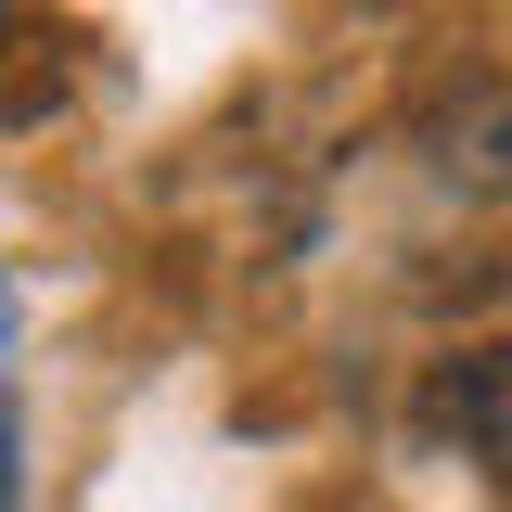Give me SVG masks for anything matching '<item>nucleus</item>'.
I'll use <instances>...</instances> for the list:
<instances>
[{
  "label": "nucleus",
  "mask_w": 512,
  "mask_h": 512,
  "mask_svg": "<svg viewBox=\"0 0 512 512\" xmlns=\"http://www.w3.org/2000/svg\"><path fill=\"white\" fill-rule=\"evenodd\" d=\"M64 90H77V77H64V52H52V39H26V64H0V128L64 116Z\"/></svg>",
  "instance_id": "7ed1b4c3"
},
{
  "label": "nucleus",
  "mask_w": 512,
  "mask_h": 512,
  "mask_svg": "<svg viewBox=\"0 0 512 512\" xmlns=\"http://www.w3.org/2000/svg\"><path fill=\"white\" fill-rule=\"evenodd\" d=\"M0 39H13V0H0Z\"/></svg>",
  "instance_id": "39448f33"
},
{
  "label": "nucleus",
  "mask_w": 512,
  "mask_h": 512,
  "mask_svg": "<svg viewBox=\"0 0 512 512\" xmlns=\"http://www.w3.org/2000/svg\"><path fill=\"white\" fill-rule=\"evenodd\" d=\"M423 436L512 448V346H448L436 372H423Z\"/></svg>",
  "instance_id": "f257e3e1"
},
{
  "label": "nucleus",
  "mask_w": 512,
  "mask_h": 512,
  "mask_svg": "<svg viewBox=\"0 0 512 512\" xmlns=\"http://www.w3.org/2000/svg\"><path fill=\"white\" fill-rule=\"evenodd\" d=\"M0 512H13V295H0Z\"/></svg>",
  "instance_id": "20e7f679"
},
{
  "label": "nucleus",
  "mask_w": 512,
  "mask_h": 512,
  "mask_svg": "<svg viewBox=\"0 0 512 512\" xmlns=\"http://www.w3.org/2000/svg\"><path fill=\"white\" fill-rule=\"evenodd\" d=\"M448 167H474L487 192H512V77L461 103V128H448Z\"/></svg>",
  "instance_id": "f03ea898"
}]
</instances>
